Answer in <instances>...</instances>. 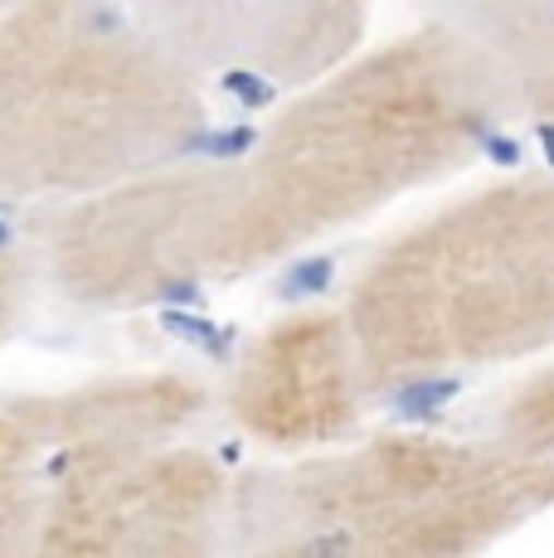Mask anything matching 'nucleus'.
Returning a JSON list of instances; mask_svg holds the SVG:
<instances>
[{
    "label": "nucleus",
    "instance_id": "2",
    "mask_svg": "<svg viewBox=\"0 0 554 558\" xmlns=\"http://www.w3.org/2000/svg\"><path fill=\"white\" fill-rule=\"evenodd\" d=\"M340 311L375 399L550 355L554 175L492 180L413 219Z\"/></svg>",
    "mask_w": 554,
    "mask_h": 558
},
{
    "label": "nucleus",
    "instance_id": "6",
    "mask_svg": "<svg viewBox=\"0 0 554 558\" xmlns=\"http://www.w3.org/2000/svg\"><path fill=\"white\" fill-rule=\"evenodd\" d=\"M233 166L146 170L98 195L55 204L39 223L49 277L69 302L142 311L229 277Z\"/></svg>",
    "mask_w": 554,
    "mask_h": 558
},
{
    "label": "nucleus",
    "instance_id": "7",
    "mask_svg": "<svg viewBox=\"0 0 554 558\" xmlns=\"http://www.w3.org/2000/svg\"><path fill=\"white\" fill-rule=\"evenodd\" d=\"M200 78L297 93L365 49L375 0H127Z\"/></svg>",
    "mask_w": 554,
    "mask_h": 558
},
{
    "label": "nucleus",
    "instance_id": "5",
    "mask_svg": "<svg viewBox=\"0 0 554 558\" xmlns=\"http://www.w3.org/2000/svg\"><path fill=\"white\" fill-rule=\"evenodd\" d=\"M200 384L132 374L15 408L45 447V524L35 554L185 558L229 534L233 486L219 461L180 442Z\"/></svg>",
    "mask_w": 554,
    "mask_h": 558
},
{
    "label": "nucleus",
    "instance_id": "12",
    "mask_svg": "<svg viewBox=\"0 0 554 558\" xmlns=\"http://www.w3.org/2000/svg\"><path fill=\"white\" fill-rule=\"evenodd\" d=\"M25 296H29V267L10 243H0V340L15 330L20 311H25Z\"/></svg>",
    "mask_w": 554,
    "mask_h": 558
},
{
    "label": "nucleus",
    "instance_id": "1",
    "mask_svg": "<svg viewBox=\"0 0 554 558\" xmlns=\"http://www.w3.org/2000/svg\"><path fill=\"white\" fill-rule=\"evenodd\" d=\"M506 112L482 49L438 15L350 53L297 88L233 166L229 277L263 272L457 175Z\"/></svg>",
    "mask_w": 554,
    "mask_h": 558
},
{
    "label": "nucleus",
    "instance_id": "10",
    "mask_svg": "<svg viewBox=\"0 0 554 558\" xmlns=\"http://www.w3.org/2000/svg\"><path fill=\"white\" fill-rule=\"evenodd\" d=\"M45 524V447L20 413L0 417V558L35 554Z\"/></svg>",
    "mask_w": 554,
    "mask_h": 558
},
{
    "label": "nucleus",
    "instance_id": "3",
    "mask_svg": "<svg viewBox=\"0 0 554 558\" xmlns=\"http://www.w3.org/2000/svg\"><path fill=\"white\" fill-rule=\"evenodd\" d=\"M200 126V73L127 0L0 15V199L98 195L180 160Z\"/></svg>",
    "mask_w": 554,
    "mask_h": 558
},
{
    "label": "nucleus",
    "instance_id": "4",
    "mask_svg": "<svg viewBox=\"0 0 554 558\" xmlns=\"http://www.w3.org/2000/svg\"><path fill=\"white\" fill-rule=\"evenodd\" d=\"M554 506V461L501 442L385 433L302 452L233 486L229 534L253 554L462 558Z\"/></svg>",
    "mask_w": 554,
    "mask_h": 558
},
{
    "label": "nucleus",
    "instance_id": "13",
    "mask_svg": "<svg viewBox=\"0 0 554 558\" xmlns=\"http://www.w3.org/2000/svg\"><path fill=\"white\" fill-rule=\"evenodd\" d=\"M15 5H25V0H0V15H5V10H15Z\"/></svg>",
    "mask_w": 554,
    "mask_h": 558
},
{
    "label": "nucleus",
    "instance_id": "11",
    "mask_svg": "<svg viewBox=\"0 0 554 558\" xmlns=\"http://www.w3.org/2000/svg\"><path fill=\"white\" fill-rule=\"evenodd\" d=\"M496 437L530 457L554 461V364L535 369L496 413Z\"/></svg>",
    "mask_w": 554,
    "mask_h": 558
},
{
    "label": "nucleus",
    "instance_id": "8",
    "mask_svg": "<svg viewBox=\"0 0 554 558\" xmlns=\"http://www.w3.org/2000/svg\"><path fill=\"white\" fill-rule=\"evenodd\" d=\"M375 399L360 369L346 311H297L243 345L229 374V408L268 452L302 457L356 433Z\"/></svg>",
    "mask_w": 554,
    "mask_h": 558
},
{
    "label": "nucleus",
    "instance_id": "9",
    "mask_svg": "<svg viewBox=\"0 0 554 558\" xmlns=\"http://www.w3.org/2000/svg\"><path fill=\"white\" fill-rule=\"evenodd\" d=\"M492 63L510 112L554 122V0H433Z\"/></svg>",
    "mask_w": 554,
    "mask_h": 558
}]
</instances>
